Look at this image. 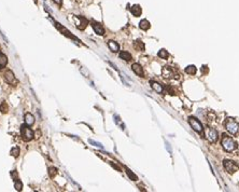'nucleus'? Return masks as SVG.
Here are the masks:
<instances>
[{
  "label": "nucleus",
  "mask_w": 239,
  "mask_h": 192,
  "mask_svg": "<svg viewBox=\"0 0 239 192\" xmlns=\"http://www.w3.org/2000/svg\"><path fill=\"white\" fill-rule=\"evenodd\" d=\"M222 147L224 148V150H226V151H233V150L236 149V147H237V145H236V142H234V139H232L231 137H229V136L224 135L223 136V138H222Z\"/></svg>",
  "instance_id": "1"
},
{
  "label": "nucleus",
  "mask_w": 239,
  "mask_h": 192,
  "mask_svg": "<svg viewBox=\"0 0 239 192\" xmlns=\"http://www.w3.org/2000/svg\"><path fill=\"white\" fill-rule=\"evenodd\" d=\"M225 128L226 130L232 134V135H236L239 133V124L235 120L233 119H227L226 122H225Z\"/></svg>",
  "instance_id": "2"
},
{
  "label": "nucleus",
  "mask_w": 239,
  "mask_h": 192,
  "mask_svg": "<svg viewBox=\"0 0 239 192\" xmlns=\"http://www.w3.org/2000/svg\"><path fill=\"white\" fill-rule=\"evenodd\" d=\"M163 77L165 79H179L180 76L177 74L175 68L170 67V66H165L162 70Z\"/></svg>",
  "instance_id": "3"
},
{
  "label": "nucleus",
  "mask_w": 239,
  "mask_h": 192,
  "mask_svg": "<svg viewBox=\"0 0 239 192\" xmlns=\"http://www.w3.org/2000/svg\"><path fill=\"white\" fill-rule=\"evenodd\" d=\"M21 135L25 142H30L34 138V132L31 128H28V125H22L21 126Z\"/></svg>",
  "instance_id": "4"
},
{
  "label": "nucleus",
  "mask_w": 239,
  "mask_h": 192,
  "mask_svg": "<svg viewBox=\"0 0 239 192\" xmlns=\"http://www.w3.org/2000/svg\"><path fill=\"white\" fill-rule=\"evenodd\" d=\"M205 135H206V138L210 142H217V139H218V132L215 131V128H208L207 130H206Z\"/></svg>",
  "instance_id": "5"
},
{
  "label": "nucleus",
  "mask_w": 239,
  "mask_h": 192,
  "mask_svg": "<svg viewBox=\"0 0 239 192\" xmlns=\"http://www.w3.org/2000/svg\"><path fill=\"white\" fill-rule=\"evenodd\" d=\"M189 123H190V125L192 126V128H193L194 131L198 132V133H201L203 132V125H201V123L197 119H195L194 117H190L189 118Z\"/></svg>",
  "instance_id": "6"
},
{
  "label": "nucleus",
  "mask_w": 239,
  "mask_h": 192,
  "mask_svg": "<svg viewBox=\"0 0 239 192\" xmlns=\"http://www.w3.org/2000/svg\"><path fill=\"white\" fill-rule=\"evenodd\" d=\"M224 168L229 172V173H235V172L238 170V165H237L235 162H233V161H231V160H225L224 161Z\"/></svg>",
  "instance_id": "7"
},
{
  "label": "nucleus",
  "mask_w": 239,
  "mask_h": 192,
  "mask_svg": "<svg viewBox=\"0 0 239 192\" xmlns=\"http://www.w3.org/2000/svg\"><path fill=\"white\" fill-rule=\"evenodd\" d=\"M92 27L94 29V32L99 36H103L105 35V28L101 24L99 23H96V22H92Z\"/></svg>",
  "instance_id": "8"
},
{
  "label": "nucleus",
  "mask_w": 239,
  "mask_h": 192,
  "mask_svg": "<svg viewBox=\"0 0 239 192\" xmlns=\"http://www.w3.org/2000/svg\"><path fill=\"white\" fill-rule=\"evenodd\" d=\"M54 24H55V26H56V28L58 29L59 32H63V34H64V35H65V36H67V37H69V38H72V39L77 40V38H75V37H74L73 35H71V34H70V32H69L68 29H66V28H65L64 26H61V25H60L59 23H57V22H54Z\"/></svg>",
  "instance_id": "9"
},
{
  "label": "nucleus",
  "mask_w": 239,
  "mask_h": 192,
  "mask_svg": "<svg viewBox=\"0 0 239 192\" xmlns=\"http://www.w3.org/2000/svg\"><path fill=\"white\" fill-rule=\"evenodd\" d=\"M4 80L8 82V83H13L15 80V77H14V74L12 72L11 70H7L4 72Z\"/></svg>",
  "instance_id": "10"
},
{
  "label": "nucleus",
  "mask_w": 239,
  "mask_h": 192,
  "mask_svg": "<svg viewBox=\"0 0 239 192\" xmlns=\"http://www.w3.org/2000/svg\"><path fill=\"white\" fill-rule=\"evenodd\" d=\"M25 123L28 125V126H31L34 123H35V117L32 116L31 114H29V112H27V114H25Z\"/></svg>",
  "instance_id": "11"
},
{
  "label": "nucleus",
  "mask_w": 239,
  "mask_h": 192,
  "mask_svg": "<svg viewBox=\"0 0 239 192\" xmlns=\"http://www.w3.org/2000/svg\"><path fill=\"white\" fill-rule=\"evenodd\" d=\"M130 11H131V14L134 15V16H140L141 12H142L141 7L139 6V4H135V6H133L131 9H130Z\"/></svg>",
  "instance_id": "12"
},
{
  "label": "nucleus",
  "mask_w": 239,
  "mask_h": 192,
  "mask_svg": "<svg viewBox=\"0 0 239 192\" xmlns=\"http://www.w3.org/2000/svg\"><path fill=\"white\" fill-rule=\"evenodd\" d=\"M131 68H133V70H134V72L136 75L140 76V77L143 76V69H142V67H141L139 64H133Z\"/></svg>",
  "instance_id": "13"
},
{
  "label": "nucleus",
  "mask_w": 239,
  "mask_h": 192,
  "mask_svg": "<svg viewBox=\"0 0 239 192\" xmlns=\"http://www.w3.org/2000/svg\"><path fill=\"white\" fill-rule=\"evenodd\" d=\"M108 46H109V49L112 52H119V46L117 44V42L113 41V40H110L109 42H108Z\"/></svg>",
  "instance_id": "14"
},
{
  "label": "nucleus",
  "mask_w": 239,
  "mask_h": 192,
  "mask_svg": "<svg viewBox=\"0 0 239 192\" xmlns=\"http://www.w3.org/2000/svg\"><path fill=\"white\" fill-rule=\"evenodd\" d=\"M119 57H121L122 60H124V61H126V62L131 61V58H133L131 54H130L129 52H126V51H122V52H119Z\"/></svg>",
  "instance_id": "15"
},
{
  "label": "nucleus",
  "mask_w": 239,
  "mask_h": 192,
  "mask_svg": "<svg viewBox=\"0 0 239 192\" xmlns=\"http://www.w3.org/2000/svg\"><path fill=\"white\" fill-rule=\"evenodd\" d=\"M151 86H152V89L157 93H163V91H164L163 86L161 85L159 83H157V82H155V81H151Z\"/></svg>",
  "instance_id": "16"
},
{
  "label": "nucleus",
  "mask_w": 239,
  "mask_h": 192,
  "mask_svg": "<svg viewBox=\"0 0 239 192\" xmlns=\"http://www.w3.org/2000/svg\"><path fill=\"white\" fill-rule=\"evenodd\" d=\"M7 64H8V57L6 56L2 52H0V69L6 67Z\"/></svg>",
  "instance_id": "17"
},
{
  "label": "nucleus",
  "mask_w": 239,
  "mask_h": 192,
  "mask_svg": "<svg viewBox=\"0 0 239 192\" xmlns=\"http://www.w3.org/2000/svg\"><path fill=\"white\" fill-rule=\"evenodd\" d=\"M139 27H140L142 30H148V29L151 27V25H150V22L149 21L142 20V21L140 22V24H139Z\"/></svg>",
  "instance_id": "18"
},
{
  "label": "nucleus",
  "mask_w": 239,
  "mask_h": 192,
  "mask_svg": "<svg viewBox=\"0 0 239 192\" xmlns=\"http://www.w3.org/2000/svg\"><path fill=\"white\" fill-rule=\"evenodd\" d=\"M134 46H135V48H136L137 50H139V51H143L144 50V44H143V42H142L141 40H136L135 43H134Z\"/></svg>",
  "instance_id": "19"
},
{
  "label": "nucleus",
  "mask_w": 239,
  "mask_h": 192,
  "mask_svg": "<svg viewBox=\"0 0 239 192\" xmlns=\"http://www.w3.org/2000/svg\"><path fill=\"white\" fill-rule=\"evenodd\" d=\"M185 72H187V75H195V74H196V67L193 66V65L187 66V67L185 68Z\"/></svg>",
  "instance_id": "20"
},
{
  "label": "nucleus",
  "mask_w": 239,
  "mask_h": 192,
  "mask_svg": "<svg viewBox=\"0 0 239 192\" xmlns=\"http://www.w3.org/2000/svg\"><path fill=\"white\" fill-rule=\"evenodd\" d=\"M8 110H9V107H8L7 103H6V102H2V103L0 104V111H1L2 114H7Z\"/></svg>",
  "instance_id": "21"
},
{
  "label": "nucleus",
  "mask_w": 239,
  "mask_h": 192,
  "mask_svg": "<svg viewBox=\"0 0 239 192\" xmlns=\"http://www.w3.org/2000/svg\"><path fill=\"white\" fill-rule=\"evenodd\" d=\"M11 156L14 158H17L20 156V148L18 147H13L11 149Z\"/></svg>",
  "instance_id": "22"
},
{
  "label": "nucleus",
  "mask_w": 239,
  "mask_h": 192,
  "mask_svg": "<svg viewBox=\"0 0 239 192\" xmlns=\"http://www.w3.org/2000/svg\"><path fill=\"white\" fill-rule=\"evenodd\" d=\"M14 188L16 191H22L23 190V184H22V181H20V179L14 181Z\"/></svg>",
  "instance_id": "23"
},
{
  "label": "nucleus",
  "mask_w": 239,
  "mask_h": 192,
  "mask_svg": "<svg viewBox=\"0 0 239 192\" xmlns=\"http://www.w3.org/2000/svg\"><path fill=\"white\" fill-rule=\"evenodd\" d=\"M168 56H169L168 52H167L166 50H164V49L158 52V57H161V58H164V60H166V58H168Z\"/></svg>",
  "instance_id": "24"
},
{
  "label": "nucleus",
  "mask_w": 239,
  "mask_h": 192,
  "mask_svg": "<svg viewBox=\"0 0 239 192\" xmlns=\"http://www.w3.org/2000/svg\"><path fill=\"white\" fill-rule=\"evenodd\" d=\"M126 173H127V175H128V177L130 178V179H133L134 181H136V180H138V177L136 176V175L133 173V172L130 171V170H128V168H126Z\"/></svg>",
  "instance_id": "25"
},
{
  "label": "nucleus",
  "mask_w": 239,
  "mask_h": 192,
  "mask_svg": "<svg viewBox=\"0 0 239 192\" xmlns=\"http://www.w3.org/2000/svg\"><path fill=\"white\" fill-rule=\"evenodd\" d=\"M56 174H57V170L55 168V167H51V168L49 170V175L51 178H54L55 176H56Z\"/></svg>",
  "instance_id": "26"
},
{
  "label": "nucleus",
  "mask_w": 239,
  "mask_h": 192,
  "mask_svg": "<svg viewBox=\"0 0 239 192\" xmlns=\"http://www.w3.org/2000/svg\"><path fill=\"white\" fill-rule=\"evenodd\" d=\"M88 142L92 144V145H94V146H96V147H99V148H102V147H103L100 142H95V140H93V139H88Z\"/></svg>",
  "instance_id": "27"
},
{
  "label": "nucleus",
  "mask_w": 239,
  "mask_h": 192,
  "mask_svg": "<svg viewBox=\"0 0 239 192\" xmlns=\"http://www.w3.org/2000/svg\"><path fill=\"white\" fill-rule=\"evenodd\" d=\"M11 177L13 178V180H17L18 179V174H17V172L16 171H12L11 172Z\"/></svg>",
  "instance_id": "28"
},
{
  "label": "nucleus",
  "mask_w": 239,
  "mask_h": 192,
  "mask_svg": "<svg viewBox=\"0 0 239 192\" xmlns=\"http://www.w3.org/2000/svg\"><path fill=\"white\" fill-rule=\"evenodd\" d=\"M111 165H112L113 167H114V168H115V170H117V171H121V168H119V166H117V165H116V164H114V163H112V162H111Z\"/></svg>",
  "instance_id": "29"
},
{
  "label": "nucleus",
  "mask_w": 239,
  "mask_h": 192,
  "mask_svg": "<svg viewBox=\"0 0 239 192\" xmlns=\"http://www.w3.org/2000/svg\"><path fill=\"white\" fill-rule=\"evenodd\" d=\"M53 1H54L55 4H58V6H60V4H61V0H53Z\"/></svg>",
  "instance_id": "30"
}]
</instances>
